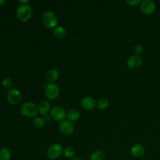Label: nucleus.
I'll use <instances>...</instances> for the list:
<instances>
[{
  "mask_svg": "<svg viewBox=\"0 0 160 160\" xmlns=\"http://www.w3.org/2000/svg\"><path fill=\"white\" fill-rule=\"evenodd\" d=\"M71 160H82V159L81 158V157L78 156H74V158H72L71 159Z\"/></svg>",
  "mask_w": 160,
  "mask_h": 160,
  "instance_id": "nucleus-26",
  "label": "nucleus"
},
{
  "mask_svg": "<svg viewBox=\"0 0 160 160\" xmlns=\"http://www.w3.org/2000/svg\"><path fill=\"white\" fill-rule=\"evenodd\" d=\"M44 124H45V122L42 117L36 116L32 120L33 126L35 128H38V129H40V128H42V127H44Z\"/></svg>",
  "mask_w": 160,
  "mask_h": 160,
  "instance_id": "nucleus-20",
  "label": "nucleus"
},
{
  "mask_svg": "<svg viewBox=\"0 0 160 160\" xmlns=\"http://www.w3.org/2000/svg\"><path fill=\"white\" fill-rule=\"evenodd\" d=\"M156 6L152 0H143L140 3L141 11L146 15H150L155 11Z\"/></svg>",
  "mask_w": 160,
  "mask_h": 160,
  "instance_id": "nucleus-9",
  "label": "nucleus"
},
{
  "mask_svg": "<svg viewBox=\"0 0 160 160\" xmlns=\"http://www.w3.org/2000/svg\"><path fill=\"white\" fill-rule=\"evenodd\" d=\"M145 151L146 149L144 146L142 144L139 143L133 144L130 149V152L131 155L136 158H139L143 156L145 154Z\"/></svg>",
  "mask_w": 160,
  "mask_h": 160,
  "instance_id": "nucleus-10",
  "label": "nucleus"
},
{
  "mask_svg": "<svg viewBox=\"0 0 160 160\" xmlns=\"http://www.w3.org/2000/svg\"><path fill=\"white\" fill-rule=\"evenodd\" d=\"M141 1L140 0H131V1H129L127 0L126 2L131 6H136L138 5L139 3H141Z\"/></svg>",
  "mask_w": 160,
  "mask_h": 160,
  "instance_id": "nucleus-24",
  "label": "nucleus"
},
{
  "mask_svg": "<svg viewBox=\"0 0 160 160\" xmlns=\"http://www.w3.org/2000/svg\"><path fill=\"white\" fill-rule=\"evenodd\" d=\"M21 113L27 118L36 117L38 113V106L32 102H26L22 104L20 108Z\"/></svg>",
  "mask_w": 160,
  "mask_h": 160,
  "instance_id": "nucleus-1",
  "label": "nucleus"
},
{
  "mask_svg": "<svg viewBox=\"0 0 160 160\" xmlns=\"http://www.w3.org/2000/svg\"><path fill=\"white\" fill-rule=\"evenodd\" d=\"M5 3H6L5 0H0V6H2L3 5H4Z\"/></svg>",
  "mask_w": 160,
  "mask_h": 160,
  "instance_id": "nucleus-28",
  "label": "nucleus"
},
{
  "mask_svg": "<svg viewBox=\"0 0 160 160\" xmlns=\"http://www.w3.org/2000/svg\"><path fill=\"white\" fill-rule=\"evenodd\" d=\"M16 14L19 21L22 22H26L31 18L32 9L28 4H21L16 9Z\"/></svg>",
  "mask_w": 160,
  "mask_h": 160,
  "instance_id": "nucleus-2",
  "label": "nucleus"
},
{
  "mask_svg": "<svg viewBox=\"0 0 160 160\" xmlns=\"http://www.w3.org/2000/svg\"><path fill=\"white\" fill-rule=\"evenodd\" d=\"M44 92L48 99L53 100L58 97L59 94V88L57 84L50 82L46 86Z\"/></svg>",
  "mask_w": 160,
  "mask_h": 160,
  "instance_id": "nucleus-5",
  "label": "nucleus"
},
{
  "mask_svg": "<svg viewBox=\"0 0 160 160\" xmlns=\"http://www.w3.org/2000/svg\"><path fill=\"white\" fill-rule=\"evenodd\" d=\"M21 92L16 88H11L8 92L7 99L8 102L12 105L18 104L21 101Z\"/></svg>",
  "mask_w": 160,
  "mask_h": 160,
  "instance_id": "nucleus-8",
  "label": "nucleus"
},
{
  "mask_svg": "<svg viewBox=\"0 0 160 160\" xmlns=\"http://www.w3.org/2000/svg\"><path fill=\"white\" fill-rule=\"evenodd\" d=\"M81 105L86 110H92L96 106V102L94 99L89 96L83 98L81 101Z\"/></svg>",
  "mask_w": 160,
  "mask_h": 160,
  "instance_id": "nucleus-12",
  "label": "nucleus"
},
{
  "mask_svg": "<svg viewBox=\"0 0 160 160\" xmlns=\"http://www.w3.org/2000/svg\"><path fill=\"white\" fill-rule=\"evenodd\" d=\"M2 86L7 89H11L12 85V81L11 78H6L2 81Z\"/></svg>",
  "mask_w": 160,
  "mask_h": 160,
  "instance_id": "nucleus-22",
  "label": "nucleus"
},
{
  "mask_svg": "<svg viewBox=\"0 0 160 160\" xmlns=\"http://www.w3.org/2000/svg\"><path fill=\"white\" fill-rule=\"evenodd\" d=\"M74 124L71 121L66 119L62 121L59 125L60 132L64 136H69L74 131Z\"/></svg>",
  "mask_w": 160,
  "mask_h": 160,
  "instance_id": "nucleus-7",
  "label": "nucleus"
},
{
  "mask_svg": "<svg viewBox=\"0 0 160 160\" xmlns=\"http://www.w3.org/2000/svg\"><path fill=\"white\" fill-rule=\"evenodd\" d=\"M59 78V72L55 69H50L46 74V79L50 82H55Z\"/></svg>",
  "mask_w": 160,
  "mask_h": 160,
  "instance_id": "nucleus-14",
  "label": "nucleus"
},
{
  "mask_svg": "<svg viewBox=\"0 0 160 160\" xmlns=\"http://www.w3.org/2000/svg\"><path fill=\"white\" fill-rule=\"evenodd\" d=\"M66 116L68 118V119L71 121V122L76 121L79 119L80 116V112L77 109H70L66 113Z\"/></svg>",
  "mask_w": 160,
  "mask_h": 160,
  "instance_id": "nucleus-16",
  "label": "nucleus"
},
{
  "mask_svg": "<svg viewBox=\"0 0 160 160\" xmlns=\"http://www.w3.org/2000/svg\"><path fill=\"white\" fill-rule=\"evenodd\" d=\"M12 153L11 150L6 147L0 149V160H11Z\"/></svg>",
  "mask_w": 160,
  "mask_h": 160,
  "instance_id": "nucleus-13",
  "label": "nucleus"
},
{
  "mask_svg": "<svg viewBox=\"0 0 160 160\" xmlns=\"http://www.w3.org/2000/svg\"><path fill=\"white\" fill-rule=\"evenodd\" d=\"M53 34L58 38H62L66 35V30L62 26H56L53 29Z\"/></svg>",
  "mask_w": 160,
  "mask_h": 160,
  "instance_id": "nucleus-18",
  "label": "nucleus"
},
{
  "mask_svg": "<svg viewBox=\"0 0 160 160\" xmlns=\"http://www.w3.org/2000/svg\"><path fill=\"white\" fill-rule=\"evenodd\" d=\"M64 156L69 159H72L76 156V150L72 146H68L64 149Z\"/></svg>",
  "mask_w": 160,
  "mask_h": 160,
  "instance_id": "nucleus-19",
  "label": "nucleus"
},
{
  "mask_svg": "<svg viewBox=\"0 0 160 160\" xmlns=\"http://www.w3.org/2000/svg\"><path fill=\"white\" fill-rule=\"evenodd\" d=\"M105 154L101 150H96L93 151L89 157V160H104Z\"/></svg>",
  "mask_w": 160,
  "mask_h": 160,
  "instance_id": "nucleus-17",
  "label": "nucleus"
},
{
  "mask_svg": "<svg viewBox=\"0 0 160 160\" xmlns=\"http://www.w3.org/2000/svg\"><path fill=\"white\" fill-rule=\"evenodd\" d=\"M18 2L21 3L22 4H26L29 2V1L28 0H26V1H21L20 0V1H18Z\"/></svg>",
  "mask_w": 160,
  "mask_h": 160,
  "instance_id": "nucleus-27",
  "label": "nucleus"
},
{
  "mask_svg": "<svg viewBox=\"0 0 160 160\" xmlns=\"http://www.w3.org/2000/svg\"><path fill=\"white\" fill-rule=\"evenodd\" d=\"M64 152L63 146L59 143H54L49 146L46 154L48 157L52 160L58 159Z\"/></svg>",
  "mask_w": 160,
  "mask_h": 160,
  "instance_id": "nucleus-4",
  "label": "nucleus"
},
{
  "mask_svg": "<svg viewBox=\"0 0 160 160\" xmlns=\"http://www.w3.org/2000/svg\"><path fill=\"white\" fill-rule=\"evenodd\" d=\"M108 106H109V101L108 99L104 98H100L97 102V107L98 108V109L101 110L106 109Z\"/></svg>",
  "mask_w": 160,
  "mask_h": 160,
  "instance_id": "nucleus-21",
  "label": "nucleus"
},
{
  "mask_svg": "<svg viewBox=\"0 0 160 160\" xmlns=\"http://www.w3.org/2000/svg\"><path fill=\"white\" fill-rule=\"evenodd\" d=\"M43 116H42V118H43V119H44V122H49V121H50V120H51V117H50V116L49 115V114H45V115H42Z\"/></svg>",
  "mask_w": 160,
  "mask_h": 160,
  "instance_id": "nucleus-25",
  "label": "nucleus"
},
{
  "mask_svg": "<svg viewBox=\"0 0 160 160\" xmlns=\"http://www.w3.org/2000/svg\"><path fill=\"white\" fill-rule=\"evenodd\" d=\"M42 22L45 27L52 29L58 24V18L51 11H45L42 16Z\"/></svg>",
  "mask_w": 160,
  "mask_h": 160,
  "instance_id": "nucleus-3",
  "label": "nucleus"
},
{
  "mask_svg": "<svg viewBox=\"0 0 160 160\" xmlns=\"http://www.w3.org/2000/svg\"><path fill=\"white\" fill-rule=\"evenodd\" d=\"M50 109V104L49 102L47 101H42L38 105V110L39 112L42 115L47 114L48 111Z\"/></svg>",
  "mask_w": 160,
  "mask_h": 160,
  "instance_id": "nucleus-15",
  "label": "nucleus"
},
{
  "mask_svg": "<svg viewBox=\"0 0 160 160\" xmlns=\"http://www.w3.org/2000/svg\"><path fill=\"white\" fill-rule=\"evenodd\" d=\"M134 51L136 53V54L139 55L143 51V48L141 44H136L134 47Z\"/></svg>",
  "mask_w": 160,
  "mask_h": 160,
  "instance_id": "nucleus-23",
  "label": "nucleus"
},
{
  "mask_svg": "<svg viewBox=\"0 0 160 160\" xmlns=\"http://www.w3.org/2000/svg\"><path fill=\"white\" fill-rule=\"evenodd\" d=\"M51 116L56 121H62L66 116V112L63 108L55 106L51 109Z\"/></svg>",
  "mask_w": 160,
  "mask_h": 160,
  "instance_id": "nucleus-6",
  "label": "nucleus"
},
{
  "mask_svg": "<svg viewBox=\"0 0 160 160\" xmlns=\"http://www.w3.org/2000/svg\"><path fill=\"white\" fill-rule=\"evenodd\" d=\"M142 58L138 54L131 56L127 61V65L131 69H137L142 64Z\"/></svg>",
  "mask_w": 160,
  "mask_h": 160,
  "instance_id": "nucleus-11",
  "label": "nucleus"
}]
</instances>
